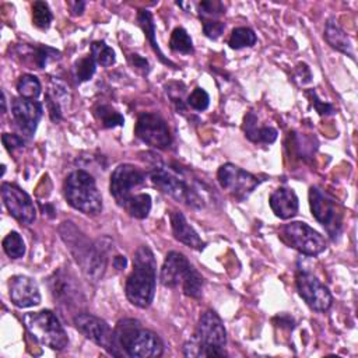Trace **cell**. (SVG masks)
<instances>
[{"mask_svg": "<svg viewBox=\"0 0 358 358\" xmlns=\"http://www.w3.org/2000/svg\"><path fill=\"white\" fill-rule=\"evenodd\" d=\"M60 236L67 245L69 250L74 256L77 264L81 267L83 273L91 280L98 281L102 278L105 268H106V260H108V252L110 249V242L105 245V239L91 242L81 234L73 222L66 221L59 228Z\"/></svg>", "mask_w": 358, "mask_h": 358, "instance_id": "6da1fadb", "label": "cell"}, {"mask_svg": "<svg viewBox=\"0 0 358 358\" xmlns=\"http://www.w3.org/2000/svg\"><path fill=\"white\" fill-rule=\"evenodd\" d=\"M164 344L151 330H147L136 319L117 322L113 330L112 355H127L131 358H155L162 355Z\"/></svg>", "mask_w": 358, "mask_h": 358, "instance_id": "7a4b0ae2", "label": "cell"}, {"mask_svg": "<svg viewBox=\"0 0 358 358\" xmlns=\"http://www.w3.org/2000/svg\"><path fill=\"white\" fill-rule=\"evenodd\" d=\"M157 263L148 246H140L133 257V270L126 280V296L137 308H148L155 295Z\"/></svg>", "mask_w": 358, "mask_h": 358, "instance_id": "3957f363", "label": "cell"}, {"mask_svg": "<svg viewBox=\"0 0 358 358\" xmlns=\"http://www.w3.org/2000/svg\"><path fill=\"white\" fill-rule=\"evenodd\" d=\"M227 331L221 317L214 310L204 312L193 337L185 343L186 357H225Z\"/></svg>", "mask_w": 358, "mask_h": 358, "instance_id": "277c9868", "label": "cell"}, {"mask_svg": "<svg viewBox=\"0 0 358 358\" xmlns=\"http://www.w3.org/2000/svg\"><path fill=\"white\" fill-rule=\"evenodd\" d=\"M161 284L168 288L182 287L185 295L199 298L203 289L201 274L189 263L185 255L179 252H169L164 260L159 274Z\"/></svg>", "mask_w": 358, "mask_h": 358, "instance_id": "5b68a950", "label": "cell"}, {"mask_svg": "<svg viewBox=\"0 0 358 358\" xmlns=\"http://www.w3.org/2000/svg\"><path fill=\"white\" fill-rule=\"evenodd\" d=\"M64 197L67 203L87 215H98L102 211V196L92 175L83 169L73 171L64 180Z\"/></svg>", "mask_w": 358, "mask_h": 358, "instance_id": "8992f818", "label": "cell"}, {"mask_svg": "<svg viewBox=\"0 0 358 358\" xmlns=\"http://www.w3.org/2000/svg\"><path fill=\"white\" fill-rule=\"evenodd\" d=\"M22 320L28 333L41 344L57 351L67 347V333L52 310L43 309L38 312H29L24 316Z\"/></svg>", "mask_w": 358, "mask_h": 358, "instance_id": "52a82bcc", "label": "cell"}, {"mask_svg": "<svg viewBox=\"0 0 358 358\" xmlns=\"http://www.w3.org/2000/svg\"><path fill=\"white\" fill-rule=\"evenodd\" d=\"M150 179L157 189L176 201H180L192 208L203 207V199L197 194V192L169 169H165L164 166H154L150 172Z\"/></svg>", "mask_w": 358, "mask_h": 358, "instance_id": "ba28073f", "label": "cell"}, {"mask_svg": "<svg viewBox=\"0 0 358 358\" xmlns=\"http://www.w3.org/2000/svg\"><path fill=\"white\" fill-rule=\"evenodd\" d=\"M309 204L313 217L326 228L331 239H336L343 227V211L337 200L317 186L309 189Z\"/></svg>", "mask_w": 358, "mask_h": 358, "instance_id": "9c48e42d", "label": "cell"}, {"mask_svg": "<svg viewBox=\"0 0 358 358\" xmlns=\"http://www.w3.org/2000/svg\"><path fill=\"white\" fill-rule=\"evenodd\" d=\"M281 238L294 249L306 256H317L326 249L324 238L308 224L294 221L281 229Z\"/></svg>", "mask_w": 358, "mask_h": 358, "instance_id": "30bf717a", "label": "cell"}, {"mask_svg": "<svg viewBox=\"0 0 358 358\" xmlns=\"http://www.w3.org/2000/svg\"><path fill=\"white\" fill-rule=\"evenodd\" d=\"M217 179L220 186L238 200H245L260 183L255 175L229 162L220 166Z\"/></svg>", "mask_w": 358, "mask_h": 358, "instance_id": "8fae6325", "label": "cell"}, {"mask_svg": "<svg viewBox=\"0 0 358 358\" xmlns=\"http://www.w3.org/2000/svg\"><path fill=\"white\" fill-rule=\"evenodd\" d=\"M145 182V172L130 164L119 165L110 175V194L115 201L122 207L131 196L133 190L143 186Z\"/></svg>", "mask_w": 358, "mask_h": 358, "instance_id": "7c38bea8", "label": "cell"}, {"mask_svg": "<svg viewBox=\"0 0 358 358\" xmlns=\"http://www.w3.org/2000/svg\"><path fill=\"white\" fill-rule=\"evenodd\" d=\"M134 134L145 144L155 148H166L172 143L166 122L154 112H143L136 123Z\"/></svg>", "mask_w": 358, "mask_h": 358, "instance_id": "4fadbf2b", "label": "cell"}, {"mask_svg": "<svg viewBox=\"0 0 358 358\" xmlns=\"http://www.w3.org/2000/svg\"><path fill=\"white\" fill-rule=\"evenodd\" d=\"M296 289L301 298L313 310L324 312L331 306L333 298L329 288L308 271H299L296 274Z\"/></svg>", "mask_w": 358, "mask_h": 358, "instance_id": "5bb4252c", "label": "cell"}, {"mask_svg": "<svg viewBox=\"0 0 358 358\" xmlns=\"http://www.w3.org/2000/svg\"><path fill=\"white\" fill-rule=\"evenodd\" d=\"M73 323L76 326V329L88 340H91L92 343L98 344L99 347L105 348L108 352L112 354L113 351V330L109 327V324L92 315V313H87V312H81L77 313L73 319Z\"/></svg>", "mask_w": 358, "mask_h": 358, "instance_id": "9a60e30c", "label": "cell"}, {"mask_svg": "<svg viewBox=\"0 0 358 358\" xmlns=\"http://www.w3.org/2000/svg\"><path fill=\"white\" fill-rule=\"evenodd\" d=\"M1 197L4 201V206L7 207L8 213L18 220L22 224H32L36 218V208L34 206L32 199L25 193L21 187L11 185V183H3L1 185Z\"/></svg>", "mask_w": 358, "mask_h": 358, "instance_id": "2e32d148", "label": "cell"}, {"mask_svg": "<svg viewBox=\"0 0 358 358\" xmlns=\"http://www.w3.org/2000/svg\"><path fill=\"white\" fill-rule=\"evenodd\" d=\"M48 284L55 301H57L60 305L73 308L80 305L83 301V292L78 282L76 281L74 275L64 268L56 270L49 277Z\"/></svg>", "mask_w": 358, "mask_h": 358, "instance_id": "e0dca14e", "label": "cell"}, {"mask_svg": "<svg viewBox=\"0 0 358 358\" xmlns=\"http://www.w3.org/2000/svg\"><path fill=\"white\" fill-rule=\"evenodd\" d=\"M11 113L18 130L24 136L32 137L43 115V108L38 101L17 98L13 101Z\"/></svg>", "mask_w": 358, "mask_h": 358, "instance_id": "ac0fdd59", "label": "cell"}, {"mask_svg": "<svg viewBox=\"0 0 358 358\" xmlns=\"http://www.w3.org/2000/svg\"><path fill=\"white\" fill-rule=\"evenodd\" d=\"M10 299L18 308H31L41 303V292L36 282L27 275H14L8 282Z\"/></svg>", "mask_w": 358, "mask_h": 358, "instance_id": "d6986e66", "label": "cell"}, {"mask_svg": "<svg viewBox=\"0 0 358 358\" xmlns=\"http://www.w3.org/2000/svg\"><path fill=\"white\" fill-rule=\"evenodd\" d=\"M270 207L273 213L281 218V220H288L292 218L298 213V197L292 189L288 187H278L275 189L268 199Z\"/></svg>", "mask_w": 358, "mask_h": 358, "instance_id": "ffe728a7", "label": "cell"}, {"mask_svg": "<svg viewBox=\"0 0 358 358\" xmlns=\"http://www.w3.org/2000/svg\"><path fill=\"white\" fill-rule=\"evenodd\" d=\"M171 225H172V232L176 241L185 243L186 246L201 250L204 249L206 243L199 236V234L194 231V228L186 221L185 215L179 211H172L171 213Z\"/></svg>", "mask_w": 358, "mask_h": 358, "instance_id": "44dd1931", "label": "cell"}, {"mask_svg": "<svg viewBox=\"0 0 358 358\" xmlns=\"http://www.w3.org/2000/svg\"><path fill=\"white\" fill-rule=\"evenodd\" d=\"M243 131L245 136L253 143H266L271 144L277 138V130L268 126H259L257 116L253 112H249L243 119Z\"/></svg>", "mask_w": 358, "mask_h": 358, "instance_id": "7402d4cb", "label": "cell"}, {"mask_svg": "<svg viewBox=\"0 0 358 358\" xmlns=\"http://www.w3.org/2000/svg\"><path fill=\"white\" fill-rule=\"evenodd\" d=\"M324 39L326 42L334 48L336 50L350 56L351 59H354V49H352V43L348 38V35L344 32V29L333 20H329L326 22L324 27Z\"/></svg>", "mask_w": 358, "mask_h": 358, "instance_id": "603a6c76", "label": "cell"}, {"mask_svg": "<svg viewBox=\"0 0 358 358\" xmlns=\"http://www.w3.org/2000/svg\"><path fill=\"white\" fill-rule=\"evenodd\" d=\"M137 21H138V25L141 27V29H143L145 38L148 39L150 45L152 46L154 52L158 55L159 60H161L162 63H165V64H169V66H172V67H176L171 60H168V59L164 56V53L161 52V49H159V46H158V42L155 41V24H154V20H152L151 13L147 11V10H138V13H137Z\"/></svg>", "mask_w": 358, "mask_h": 358, "instance_id": "cb8c5ba5", "label": "cell"}, {"mask_svg": "<svg viewBox=\"0 0 358 358\" xmlns=\"http://www.w3.org/2000/svg\"><path fill=\"white\" fill-rule=\"evenodd\" d=\"M122 208L134 218L143 220L148 215L151 210V197L148 193H136L131 196L123 206Z\"/></svg>", "mask_w": 358, "mask_h": 358, "instance_id": "d4e9b609", "label": "cell"}, {"mask_svg": "<svg viewBox=\"0 0 358 358\" xmlns=\"http://www.w3.org/2000/svg\"><path fill=\"white\" fill-rule=\"evenodd\" d=\"M257 36L256 34L248 28V27H238L232 29L231 36L228 39V45L232 49H242V48H250L256 43Z\"/></svg>", "mask_w": 358, "mask_h": 358, "instance_id": "484cf974", "label": "cell"}, {"mask_svg": "<svg viewBox=\"0 0 358 358\" xmlns=\"http://www.w3.org/2000/svg\"><path fill=\"white\" fill-rule=\"evenodd\" d=\"M17 91L21 98L25 99H36L41 95L42 87L39 80L32 74H24L17 81Z\"/></svg>", "mask_w": 358, "mask_h": 358, "instance_id": "4316f807", "label": "cell"}, {"mask_svg": "<svg viewBox=\"0 0 358 358\" xmlns=\"http://www.w3.org/2000/svg\"><path fill=\"white\" fill-rule=\"evenodd\" d=\"M169 46L173 52L182 53V55H190L193 53V42L190 35L183 28H175L171 35Z\"/></svg>", "mask_w": 358, "mask_h": 358, "instance_id": "83f0119b", "label": "cell"}, {"mask_svg": "<svg viewBox=\"0 0 358 358\" xmlns=\"http://www.w3.org/2000/svg\"><path fill=\"white\" fill-rule=\"evenodd\" d=\"M94 113H95V117L106 129L122 126L124 123V117L117 110H115L112 106H109V105H99V106H96Z\"/></svg>", "mask_w": 358, "mask_h": 358, "instance_id": "f1b7e54d", "label": "cell"}, {"mask_svg": "<svg viewBox=\"0 0 358 358\" xmlns=\"http://www.w3.org/2000/svg\"><path fill=\"white\" fill-rule=\"evenodd\" d=\"M91 56L96 64L103 67H109L115 63L116 56L110 46H108L103 41H95L91 45Z\"/></svg>", "mask_w": 358, "mask_h": 358, "instance_id": "f546056e", "label": "cell"}, {"mask_svg": "<svg viewBox=\"0 0 358 358\" xmlns=\"http://www.w3.org/2000/svg\"><path fill=\"white\" fill-rule=\"evenodd\" d=\"M3 249L6 255L11 259H20L25 255V243L21 235L15 231H11L3 239Z\"/></svg>", "mask_w": 358, "mask_h": 358, "instance_id": "4dcf8cb0", "label": "cell"}, {"mask_svg": "<svg viewBox=\"0 0 358 358\" xmlns=\"http://www.w3.org/2000/svg\"><path fill=\"white\" fill-rule=\"evenodd\" d=\"M52 13L45 1H35L32 4V24L39 29H48L52 22Z\"/></svg>", "mask_w": 358, "mask_h": 358, "instance_id": "1f68e13d", "label": "cell"}, {"mask_svg": "<svg viewBox=\"0 0 358 358\" xmlns=\"http://www.w3.org/2000/svg\"><path fill=\"white\" fill-rule=\"evenodd\" d=\"M95 60L92 59V56H84L81 59H78L74 63V74L76 78L83 83V81H88L94 73H95Z\"/></svg>", "mask_w": 358, "mask_h": 358, "instance_id": "d6a6232c", "label": "cell"}, {"mask_svg": "<svg viewBox=\"0 0 358 358\" xmlns=\"http://www.w3.org/2000/svg\"><path fill=\"white\" fill-rule=\"evenodd\" d=\"M208 103H210V96L208 94L200 88V87H196L190 95L187 96V105L190 108H193L194 110H206L208 108Z\"/></svg>", "mask_w": 358, "mask_h": 358, "instance_id": "836d02e7", "label": "cell"}, {"mask_svg": "<svg viewBox=\"0 0 358 358\" xmlns=\"http://www.w3.org/2000/svg\"><path fill=\"white\" fill-rule=\"evenodd\" d=\"M224 6L220 1H201L199 3V13L201 20H214V17L224 14Z\"/></svg>", "mask_w": 358, "mask_h": 358, "instance_id": "e575fe53", "label": "cell"}, {"mask_svg": "<svg viewBox=\"0 0 358 358\" xmlns=\"http://www.w3.org/2000/svg\"><path fill=\"white\" fill-rule=\"evenodd\" d=\"M225 24L218 20H203V31L207 38L217 39L222 35Z\"/></svg>", "mask_w": 358, "mask_h": 358, "instance_id": "d590c367", "label": "cell"}, {"mask_svg": "<svg viewBox=\"0 0 358 358\" xmlns=\"http://www.w3.org/2000/svg\"><path fill=\"white\" fill-rule=\"evenodd\" d=\"M306 94H308V96L310 98L312 105L315 106V109H316L320 115H330V113L334 112V109H333V106H331L330 103H323V102H320V99L316 96V92H315L313 90L308 91Z\"/></svg>", "mask_w": 358, "mask_h": 358, "instance_id": "8d00e7d4", "label": "cell"}, {"mask_svg": "<svg viewBox=\"0 0 358 358\" xmlns=\"http://www.w3.org/2000/svg\"><path fill=\"white\" fill-rule=\"evenodd\" d=\"M1 140H3V144H4V147L7 148L8 152H13L15 148H20V147L24 145L22 138H21L20 136H17V134L4 133L3 137H1Z\"/></svg>", "mask_w": 358, "mask_h": 358, "instance_id": "74e56055", "label": "cell"}, {"mask_svg": "<svg viewBox=\"0 0 358 358\" xmlns=\"http://www.w3.org/2000/svg\"><path fill=\"white\" fill-rule=\"evenodd\" d=\"M129 60H130V63H131L137 70H140L143 74H147V73L150 71V64H148V62H147L144 57H141L140 55H130Z\"/></svg>", "mask_w": 358, "mask_h": 358, "instance_id": "f35d334b", "label": "cell"}, {"mask_svg": "<svg viewBox=\"0 0 358 358\" xmlns=\"http://www.w3.org/2000/svg\"><path fill=\"white\" fill-rule=\"evenodd\" d=\"M71 7V14L73 15H81L85 7V1H71L69 3Z\"/></svg>", "mask_w": 358, "mask_h": 358, "instance_id": "ab89813d", "label": "cell"}, {"mask_svg": "<svg viewBox=\"0 0 358 358\" xmlns=\"http://www.w3.org/2000/svg\"><path fill=\"white\" fill-rule=\"evenodd\" d=\"M113 267L116 268V270H123V268H126V266H127V260H126V257L124 256H115L113 257Z\"/></svg>", "mask_w": 358, "mask_h": 358, "instance_id": "60d3db41", "label": "cell"}]
</instances>
